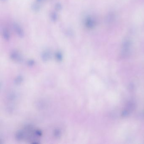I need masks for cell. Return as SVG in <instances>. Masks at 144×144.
Segmentation results:
<instances>
[{
	"label": "cell",
	"instance_id": "obj_1",
	"mask_svg": "<svg viewBox=\"0 0 144 144\" xmlns=\"http://www.w3.org/2000/svg\"><path fill=\"white\" fill-rule=\"evenodd\" d=\"M12 28L17 36L21 38L23 37L25 35L24 31L21 27L19 26V24L15 22L13 23L12 24Z\"/></svg>",
	"mask_w": 144,
	"mask_h": 144
},
{
	"label": "cell",
	"instance_id": "obj_6",
	"mask_svg": "<svg viewBox=\"0 0 144 144\" xmlns=\"http://www.w3.org/2000/svg\"><path fill=\"white\" fill-rule=\"evenodd\" d=\"M63 9V6L61 3H57L54 6V9L56 11H60Z\"/></svg>",
	"mask_w": 144,
	"mask_h": 144
},
{
	"label": "cell",
	"instance_id": "obj_5",
	"mask_svg": "<svg viewBox=\"0 0 144 144\" xmlns=\"http://www.w3.org/2000/svg\"><path fill=\"white\" fill-rule=\"evenodd\" d=\"M49 17L51 21L53 23H55L57 21L58 18V16L57 13L56 11H51L49 15Z\"/></svg>",
	"mask_w": 144,
	"mask_h": 144
},
{
	"label": "cell",
	"instance_id": "obj_8",
	"mask_svg": "<svg viewBox=\"0 0 144 144\" xmlns=\"http://www.w3.org/2000/svg\"><path fill=\"white\" fill-rule=\"evenodd\" d=\"M1 0L3 1H6V0Z\"/></svg>",
	"mask_w": 144,
	"mask_h": 144
},
{
	"label": "cell",
	"instance_id": "obj_4",
	"mask_svg": "<svg viewBox=\"0 0 144 144\" xmlns=\"http://www.w3.org/2000/svg\"><path fill=\"white\" fill-rule=\"evenodd\" d=\"M2 35L3 38L6 41H9L10 39L11 36L10 33L9 31V29L7 28H4L2 31Z\"/></svg>",
	"mask_w": 144,
	"mask_h": 144
},
{
	"label": "cell",
	"instance_id": "obj_7",
	"mask_svg": "<svg viewBox=\"0 0 144 144\" xmlns=\"http://www.w3.org/2000/svg\"><path fill=\"white\" fill-rule=\"evenodd\" d=\"M45 0H36V2H37L39 3H42Z\"/></svg>",
	"mask_w": 144,
	"mask_h": 144
},
{
	"label": "cell",
	"instance_id": "obj_2",
	"mask_svg": "<svg viewBox=\"0 0 144 144\" xmlns=\"http://www.w3.org/2000/svg\"><path fill=\"white\" fill-rule=\"evenodd\" d=\"M85 26L87 28L91 29L95 27V21L93 18L90 16L87 17L84 21Z\"/></svg>",
	"mask_w": 144,
	"mask_h": 144
},
{
	"label": "cell",
	"instance_id": "obj_3",
	"mask_svg": "<svg viewBox=\"0 0 144 144\" xmlns=\"http://www.w3.org/2000/svg\"><path fill=\"white\" fill-rule=\"evenodd\" d=\"M41 3L37 2L36 1L32 3L30 6L31 10L35 12H38L41 9Z\"/></svg>",
	"mask_w": 144,
	"mask_h": 144
}]
</instances>
